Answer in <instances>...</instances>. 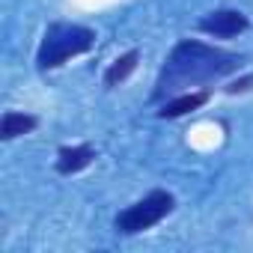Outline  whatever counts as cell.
<instances>
[{"label":"cell","mask_w":253,"mask_h":253,"mask_svg":"<svg viewBox=\"0 0 253 253\" xmlns=\"http://www.w3.org/2000/svg\"><path fill=\"white\" fill-rule=\"evenodd\" d=\"M250 86H253V75H247V78H241V81L229 84V86H226V92H229V95H235V92H244V89H250Z\"/></svg>","instance_id":"cell-9"},{"label":"cell","mask_w":253,"mask_h":253,"mask_svg":"<svg viewBox=\"0 0 253 253\" xmlns=\"http://www.w3.org/2000/svg\"><path fill=\"white\" fill-rule=\"evenodd\" d=\"M33 128H36V116H30V113L9 110V113H3V119H0V137H3V140H12L18 134H27Z\"/></svg>","instance_id":"cell-7"},{"label":"cell","mask_w":253,"mask_h":253,"mask_svg":"<svg viewBox=\"0 0 253 253\" xmlns=\"http://www.w3.org/2000/svg\"><path fill=\"white\" fill-rule=\"evenodd\" d=\"M92 158H95V152H92L89 146H66V149H60V155H57V170H60L63 176H69V173H78V170L89 167Z\"/></svg>","instance_id":"cell-6"},{"label":"cell","mask_w":253,"mask_h":253,"mask_svg":"<svg viewBox=\"0 0 253 253\" xmlns=\"http://www.w3.org/2000/svg\"><path fill=\"white\" fill-rule=\"evenodd\" d=\"M95 42V33L89 27H81V24H51L45 30V39L39 45V69H57L63 66L66 60L89 51Z\"/></svg>","instance_id":"cell-2"},{"label":"cell","mask_w":253,"mask_h":253,"mask_svg":"<svg viewBox=\"0 0 253 253\" xmlns=\"http://www.w3.org/2000/svg\"><path fill=\"white\" fill-rule=\"evenodd\" d=\"M173 194L167 191H152L149 197L137 200L134 206H128L125 211L116 214V229L125 232V235H134V232H143L155 223H161L170 211H173Z\"/></svg>","instance_id":"cell-3"},{"label":"cell","mask_w":253,"mask_h":253,"mask_svg":"<svg viewBox=\"0 0 253 253\" xmlns=\"http://www.w3.org/2000/svg\"><path fill=\"white\" fill-rule=\"evenodd\" d=\"M200 30L209 33V36L232 39V36H238L241 30H247V18H244V12H238V9H217V12H209V15L200 21Z\"/></svg>","instance_id":"cell-4"},{"label":"cell","mask_w":253,"mask_h":253,"mask_svg":"<svg viewBox=\"0 0 253 253\" xmlns=\"http://www.w3.org/2000/svg\"><path fill=\"white\" fill-rule=\"evenodd\" d=\"M134 66H137V51H128V54H122L107 72H104V84L107 86H116V84H122L125 78H128L131 72H134Z\"/></svg>","instance_id":"cell-8"},{"label":"cell","mask_w":253,"mask_h":253,"mask_svg":"<svg viewBox=\"0 0 253 253\" xmlns=\"http://www.w3.org/2000/svg\"><path fill=\"white\" fill-rule=\"evenodd\" d=\"M206 101H209V92H206V89H200V92H185V95H179V98L164 101V107L158 110V116H161V119H176V116H185V113L203 107Z\"/></svg>","instance_id":"cell-5"},{"label":"cell","mask_w":253,"mask_h":253,"mask_svg":"<svg viewBox=\"0 0 253 253\" xmlns=\"http://www.w3.org/2000/svg\"><path fill=\"white\" fill-rule=\"evenodd\" d=\"M235 66H238L235 54H223V51L206 48L200 42H182L170 54V63H167V69H164V75L158 81V95L167 92V89H176V86L220 78V75L232 72Z\"/></svg>","instance_id":"cell-1"}]
</instances>
